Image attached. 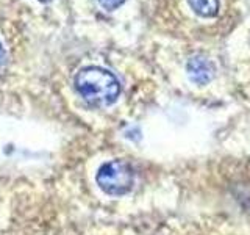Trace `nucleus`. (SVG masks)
Returning <instances> with one entry per match:
<instances>
[{
	"instance_id": "7ed1b4c3",
	"label": "nucleus",
	"mask_w": 250,
	"mask_h": 235,
	"mask_svg": "<svg viewBox=\"0 0 250 235\" xmlns=\"http://www.w3.org/2000/svg\"><path fill=\"white\" fill-rule=\"evenodd\" d=\"M186 70H188L189 80L195 85H207L208 82L213 80L214 72H216L213 63L205 57H200V55L192 57L188 61Z\"/></svg>"
},
{
	"instance_id": "f03ea898",
	"label": "nucleus",
	"mask_w": 250,
	"mask_h": 235,
	"mask_svg": "<svg viewBox=\"0 0 250 235\" xmlns=\"http://www.w3.org/2000/svg\"><path fill=\"white\" fill-rule=\"evenodd\" d=\"M96 182L104 193L122 196L127 194L135 185V172L127 162L109 160L99 168Z\"/></svg>"
},
{
	"instance_id": "39448f33",
	"label": "nucleus",
	"mask_w": 250,
	"mask_h": 235,
	"mask_svg": "<svg viewBox=\"0 0 250 235\" xmlns=\"http://www.w3.org/2000/svg\"><path fill=\"white\" fill-rule=\"evenodd\" d=\"M125 0H99L100 6H104L108 11H114L116 8H119Z\"/></svg>"
},
{
	"instance_id": "20e7f679",
	"label": "nucleus",
	"mask_w": 250,
	"mask_h": 235,
	"mask_svg": "<svg viewBox=\"0 0 250 235\" xmlns=\"http://www.w3.org/2000/svg\"><path fill=\"white\" fill-rule=\"evenodd\" d=\"M188 2L202 18H214L219 13V0H188Z\"/></svg>"
},
{
	"instance_id": "0eeeda50",
	"label": "nucleus",
	"mask_w": 250,
	"mask_h": 235,
	"mask_svg": "<svg viewBox=\"0 0 250 235\" xmlns=\"http://www.w3.org/2000/svg\"><path fill=\"white\" fill-rule=\"evenodd\" d=\"M39 2H42V3H47V2H50V0H39Z\"/></svg>"
},
{
	"instance_id": "423d86ee",
	"label": "nucleus",
	"mask_w": 250,
	"mask_h": 235,
	"mask_svg": "<svg viewBox=\"0 0 250 235\" xmlns=\"http://www.w3.org/2000/svg\"><path fill=\"white\" fill-rule=\"evenodd\" d=\"M5 60V50H3V46L0 43V66H2V63Z\"/></svg>"
},
{
	"instance_id": "f257e3e1",
	"label": "nucleus",
	"mask_w": 250,
	"mask_h": 235,
	"mask_svg": "<svg viewBox=\"0 0 250 235\" xmlns=\"http://www.w3.org/2000/svg\"><path fill=\"white\" fill-rule=\"evenodd\" d=\"M75 90L88 104L108 107L119 97L121 83L109 70L99 66H88L75 75Z\"/></svg>"
}]
</instances>
